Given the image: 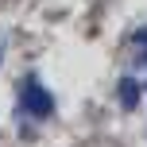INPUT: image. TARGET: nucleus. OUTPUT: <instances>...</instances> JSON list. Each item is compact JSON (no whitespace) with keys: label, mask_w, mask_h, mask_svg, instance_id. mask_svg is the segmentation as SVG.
<instances>
[{"label":"nucleus","mask_w":147,"mask_h":147,"mask_svg":"<svg viewBox=\"0 0 147 147\" xmlns=\"http://www.w3.org/2000/svg\"><path fill=\"white\" fill-rule=\"evenodd\" d=\"M20 109L27 112V116H35V120H47L54 112V97L47 93L35 78H27L23 81V93H20Z\"/></svg>","instance_id":"1"},{"label":"nucleus","mask_w":147,"mask_h":147,"mask_svg":"<svg viewBox=\"0 0 147 147\" xmlns=\"http://www.w3.org/2000/svg\"><path fill=\"white\" fill-rule=\"evenodd\" d=\"M120 101H124V109H136V101H140V85H136V78H124V81H120Z\"/></svg>","instance_id":"2"},{"label":"nucleus","mask_w":147,"mask_h":147,"mask_svg":"<svg viewBox=\"0 0 147 147\" xmlns=\"http://www.w3.org/2000/svg\"><path fill=\"white\" fill-rule=\"evenodd\" d=\"M143 58H147V51H143Z\"/></svg>","instance_id":"3"}]
</instances>
